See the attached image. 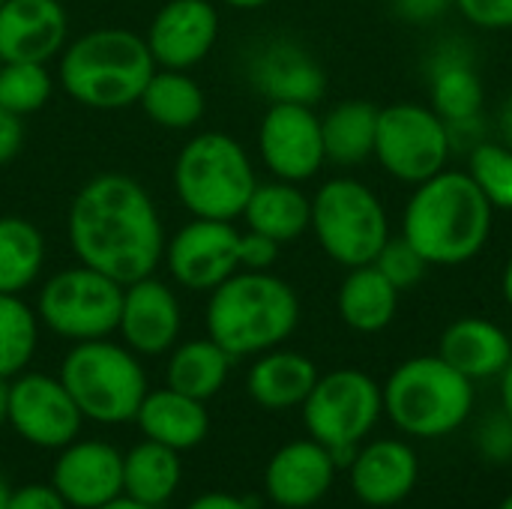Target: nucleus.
<instances>
[{"mask_svg": "<svg viewBox=\"0 0 512 509\" xmlns=\"http://www.w3.org/2000/svg\"><path fill=\"white\" fill-rule=\"evenodd\" d=\"M78 264L132 285L153 276L165 258V228L150 192L129 174L105 171L87 180L66 216Z\"/></svg>", "mask_w": 512, "mask_h": 509, "instance_id": "obj_1", "label": "nucleus"}, {"mask_svg": "<svg viewBox=\"0 0 512 509\" xmlns=\"http://www.w3.org/2000/svg\"><path fill=\"white\" fill-rule=\"evenodd\" d=\"M495 228V207L468 177L444 168L414 186L402 210V237L429 267H459L474 261Z\"/></svg>", "mask_w": 512, "mask_h": 509, "instance_id": "obj_2", "label": "nucleus"}, {"mask_svg": "<svg viewBox=\"0 0 512 509\" xmlns=\"http://www.w3.org/2000/svg\"><path fill=\"white\" fill-rule=\"evenodd\" d=\"M207 336L234 360L279 348L300 324L297 291L270 270H237L207 300Z\"/></svg>", "mask_w": 512, "mask_h": 509, "instance_id": "obj_3", "label": "nucleus"}, {"mask_svg": "<svg viewBox=\"0 0 512 509\" xmlns=\"http://www.w3.org/2000/svg\"><path fill=\"white\" fill-rule=\"evenodd\" d=\"M156 60L147 39L126 27H96L60 51V87L84 108L117 111L141 99Z\"/></svg>", "mask_w": 512, "mask_h": 509, "instance_id": "obj_4", "label": "nucleus"}, {"mask_svg": "<svg viewBox=\"0 0 512 509\" xmlns=\"http://www.w3.org/2000/svg\"><path fill=\"white\" fill-rule=\"evenodd\" d=\"M384 417L420 441H438L459 432L474 411V381L456 372L438 354L399 363L381 384Z\"/></svg>", "mask_w": 512, "mask_h": 509, "instance_id": "obj_5", "label": "nucleus"}, {"mask_svg": "<svg viewBox=\"0 0 512 509\" xmlns=\"http://www.w3.org/2000/svg\"><path fill=\"white\" fill-rule=\"evenodd\" d=\"M255 186L249 153L225 132H201L177 153L174 192L195 219H240Z\"/></svg>", "mask_w": 512, "mask_h": 509, "instance_id": "obj_6", "label": "nucleus"}, {"mask_svg": "<svg viewBox=\"0 0 512 509\" xmlns=\"http://www.w3.org/2000/svg\"><path fill=\"white\" fill-rule=\"evenodd\" d=\"M60 381L87 420L114 426L135 420L147 390L144 366L135 351L108 339L75 342L63 357Z\"/></svg>", "mask_w": 512, "mask_h": 509, "instance_id": "obj_7", "label": "nucleus"}, {"mask_svg": "<svg viewBox=\"0 0 512 509\" xmlns=\"http://www.w3.org/2000/svg\"><path fill=\"white\" fill-rule=\"evenodd\" d=\"M312 234L339 267H366L393 237L384 201L357 177H333L312 195Z\"/></svg>", "mask_w": 512, "mask_h": 509, "instance_id": "obj_8", "label": "nucleus"}, {"mask_svg": "<svg viewBox=\"0 0 512 509\" xmlns=\"http://www.w3.org/2000/svg\"><path fill=\"white\" fill-rule=\"evenodd\" d=\"M300 408L309 438L324 444L336 462L345 465L384 417V393L372 375L360 369H336L318 375Z\"/></svg>", "mask_w": 512, "mask_h": 509, "instance_id": "obj_9", "label": "nucleus"}, {"mask_svg": "<svg viewBox=\"0 0 512 509\" xmlns=\"http://www.w3.org/2000/svg\"><path fill=\"white\" fill-rule=\"evenodd\" d=\"M123 285L93 267H66L54 273L36 300L39 321L69 342L108 339L117 333Z\"/></svg>", "mask_w": 512, "mask_h": 509, "instance_id": "obj_10", "label": "nucleus"}, {"mask_svg": "<svg viewBox=\"0 0 512 509\" xmlns=\"http://www.w3.org/2000/svg\"><path fill=\"white\" fill-rule=\"evenodd\" d=\"M453 141L447 123L432 105L393 102L378 111L372 159L399 183L417 186L441 174L450 162Z\"/></svg>", "mask_w": 512, "mask_h": 509, "instance_id": "obj_11", "label": "nucleus"}, {"mask_svg": "<svg viewBox=\"0 0 512 509\" xmlns=\"http://www.w3.org/2000/svg\"><path fill=\"white\" fill-rule=\"evenodd\" d=\"M84 414L60 378L42 372L15 375L6 393V423L33 447L63 450L81 432Z\"/></svg>", "mask_w": 512, "mask_h": 509, "instance_id": "obj_12", "label": "nucleus"}, {"mask_svg": "<svg viewBox=\"0 0 512 509\" xmlns=\"http://www.w3.org/2000/svg\"><path fill=\"white\" fill-rule=\"evenodd\" d=\"M258 150L276 180H312L327 162L321 117L315 114V105L273 102L258 126Z\"/></svg>", "mask_w": 512, "mask_h": 509, "instance_id": "obj_13", "label": "nucleus"}, {"mask_svg": "<svg viewBox=\"0 0 512 509\" xmlns=\"http://www.w3.org/2000/svg\"><path fill=\"white\" fill-rule=\"evenodd\" d=\"M240 237L234 222L192 219L165 243V264L177 285L213 291L240 270Z\"/></svg>", "mask_w": 512, "mask_h": 509, "instance_id": "obj_14", "label": "nucleus"}, {"mask_svg": "<svg viewBox=\"0 0 512 509\" xmlns=\"http://www.w3.org/2000/svg\"><path fill=\"white\" fill-rule=\"evenodd\" d=\"M147 48L159 69L198 66L219 39V12L210 0H168L147 27Z\"/></svg>", "mask_w": 512, "mask_h": 509, "instance_id": "obj_15", "label": "nucleus"}, {"mask_svg": "<svg viewBox=\"0 0 512 509\" xmlns=\"http://www.w3.org/2000/svg\"><path fill=\"white\" fill-rule=\"evenodd\" d=\"M351 489L360 504L387 509L402 504L420 483V456L408 441H363L348 462Z\"/></svg>", "mask_w": 512, "mask_h": 509, "instance_id": "obj_16", "label": "nucleus"}, {"mask_svg": "<svg viewBox=\"0 0 512 509\" xmlns=\"http://www.w3.org/2000/svg\"><path fill=\"white\" fill-rule=\"evenodd\" d=\"M336 471H339L336 456L315 438H303L273 453L264 471V489L276 507H315L333 489Z\"/></svg>", "mask_w": 512, "mask_h": 509, "instance_id": "obj_17", "label": "nucleus"}, {"mask_svg": "<svg viewBox=\"0 0 512 509\" xmlns=\"http://www.w3.org/2000/svg\"><path fill=\"white\" fill-rule=\"evenodd\" d=\"M180 303L174 291L156 276H144L132 285H123L120 306V336L129 351L141 357H159L174 348L180 336Z\"/></svg>", "mask_w": 512, "mask_h": 509, "instance_id": "obj_18", "label": "nucleus"}, {"mask_svg": "<svg viewBox=\"0 0 512 509\" xmlns=\"http://www.w3.org/2000/svg\"><path fill=\"white\" fill-rule=\"evenodd\" d=\"M69 39V15L60 0L0 3V63H48Z\"/></svg>", "mask_w": 512, "mask_h": 509, "instance_id": "obj_19", "label": "nucleus"}, {"mask_svg": "<svg viewBox=\"0 0 512 509\" xmlns=\"http://www.w3.org/2000/svg\"><path fill=\"white\" fill-rule=\"evenodd\" d=\"M249 81L270 105L273 102L318 105L327 93L324 66L294 39L267 42L252 57Z\"/></svg>", "mask_w": 512, "mask_h": 509, "instance_id": "obj_20", "label": "nucleus"}, {"mask_svg": "<svg viewBox=\"0 0 512 509\" xmlns=\"http://www.w3.org/2000/svg\"><path fill=\"white\" fill-rule=\"evenodd\" d=\"M51 486L75 509H99L123 492V456L105 441L63 447Z\"/></svg>", "mask_w": 512, "mask_h": 509, "instance_id": "obj_21", "label": "nucleus"}, {"mask_svg": "<svg viewBox=\"0 0 512 509\" xmlns=\"http://www.w3.org/2000/svg\"><path fill=\"white\" fill-rule=\"evenodd\" d=\"M429 99V105L447 126L483 117L486 87L468 42L447 39L444 45H438L429 63Z\"/></svg>", "mask_w": 512, "mask_h": 509, "instance_id": "obj_22", "label": "nucleus"}, {"mask_svg": "<svg viewBox=\"0 0 512 509\" xmlns=\"http://www.w3.org/2000/svg\"><path fill=\"white\" fill-rule=\"evenodd\" d=\"M438 357L477 384V381L504 375V369L512 360V339L501 324L468 315V318L453 321L441 333Z\"/></svg>", "mask_w": 512, "mask_h": 509, "instance_id": "obj_23", "label": "nucleus"}, {"mask_svg": "<svg viewBox=\"0 0 512 509\" xmlns=\"http://www.w3.org/2000/svg\"><path fill=\"white\" fill-rule=\"evenodd\" d=\"M135 423L147 441H156L177 453L195 450L210 432V417L204 402L183 396L171 387L147 393L135 414Z\"/></svg>", "mask_w": 512, "mask_h": 509, "instance_id": "obj_24", "label": "nucleus"}, {"mask_svg": "<svg viewBox=\"0 0 512 509\" xmlns=\"http://www.w3.org/2000/svg\"><path fill=\"white\" fill-rule=\"evenodd\" d=\"M318 375V366L306 354L273 348L258 354V360L252 363L246 390L255 405L267 411H288L300 408L309 399Z\"/></svg>", "mask_w": 512, "mask_h": 509, "instance_id": "obj_25", "label": "nucleus"}, {"mask_svg": "<svg viewBox=\"0 0 512 509\" xmlns=\"http://www.w3.org/2000/svg\"><path fill=\"white\" fill-rule=\"evenodd\" d=\"M246 228L270 237L285 246L300 240L312 225V198L300 189V183L270 180L258 183L243 207Z\"/></svg>", "mask_w": 512, "mask_h": 509, "instance_id": "obj_26", "label": "nucleus"}, {"mask_svg": "<svg viewBox=\"0 0 512 509\" xmlns=\"http://www.w3.org/2000/svg\"><path fill=\"white\" fill-rule=\"evenodd\" d=\"M399 288L375 267H351L336 294V312L354 333H381L399 312Z\"/></svg>", "mask_w": 512, "mask_h": 509, "instance_id": "obj_27", "label": "nucleus"}, {"mask_svg": "<svg viewBox=\"0 0 512 509\" xmlns=\"http://www.w3.org/2000/svg\"><path fill=\"white\" fill-rule=\"evenodd\" d=\"M378 111L381 108L366 99H345V102L333 105L321 117L327 162L351 168V165H363L366 159H372Z\"/></svg>", "mask_w": 512, "mask_h": 509, "instance_id": "obj_28", "label": "nucleus"}, {"mask_svg": "<svg viewBox=\"0 0 512 509\" xmlns=\"http://www.w3.org/2000/svg\"><path fill=\"white\" fill-rule=\"evenodd\" d=\"M138 105L156 126L183 132V129H192L204 117V90L183 69L156 66Z\"/></svg>", "mask_w": 512, "mask_h": 509, "instance_id": "obj_29", "label": "nucleus"}, {"mask_svg": "<svg viewBox=\"0 0 512 509\" xmlns=\"http://www.w3.org/2000/svg\"><path fill=\"white\" fill-rule=\"evenodd\" d=\"M231 360L234 357L222 345H216L210 336L189 339L180 348H174V354L168 360V375H165L168 387L183 396H192L198 402H207L225 387Z\"/></svg>", "mask_w": 512, "mask_h": 509, "instance_id": "obj_30", "label": "nucleus"}, {"mask_svg": "<svg viewBox=\"0 0 512 509\" xmlns=\"http://www.w3.org/2000/svg\"><path fill=\"white\" fill-rule=\"evenodd\" d=\"M180 486V453L144 441L123 456V492L147 507H162Z\"/></svg>", "mask_w": 512, "mask_h": 509, "instance_id": "obj_31", "label": "nucleus"}, {"mask_svg": "<svg viewBox=\"0 0 512 509\" xmlns=\"http://www.w3.org/2000/svg\"><path fill=\"white\" fill-rule=\"evenodd\" d=\"M45 267V237L24 216H0V294H21Z\"/></svg>", "mask_w": 512, "mask_h": 509, "instance_id": "obj_32", "label": "nucleus"}, {"mask_svg": "<svg viewBox=\"0 0 512 509\" xmlns=\"http://www.w3.org/2000/svg\"><path fill=\"white\" fill-rule=\"evenodd\" d=\"M39 342V315L21 294H0V378L9 381L27 369Z\"/></svg>", "mask_w": 512, "mask_h": 509, "instance_id": "obj_33", "label": "nucleus"}, {"mask_svg": "<svg viewBox=\"0 0 512 509\" xmlns=\"http://www.w3.org/2000/svg\"><path fill=\"white\" fill-rule=\"evenodd\" d=\"M54 90V78L48 63H0V105L18 117L36 114L48 105Z\"/></svg>", "mask_w": 512, "mask_h": 509, "instance_id": "obj_34", "label": "nucleus"}, {"mask_svg": "<svg viewBox=\"0 0 512 509\" xmlns=\"http://www.w3.org/2000/svg\"><path fill=\"white\" fill-rule=\"evenodd\" d=\"M468 177L495 210H512V147L504 141H480L468 150Z\"/></svg>", "mask_w": 512, "mask_h": 509, "instance_id": "obj_35", "label": "nucleus"}, {"mask_svg": "<svg viewBox=\"0 0 512 509\" xmlns=\"http://www.w3.org/2000/svg\"><path fill=\"white\" fill-rule=\"evenodd\" d=\"M372 264H375L399 291H411V288L420 285V282L426 279V273H429L426 258H423L402 234H399V237H390Z\"/></svg>", "mask_w": 512, "mask_h": 509, "instance_id": "obj_36", "label": "nucleus"}, {"mask_svg": "<svg viewBox=\"0 0 512 509\" xmlns=\"http://www.w3.org/2000/svg\"><path fill=\"white\" fill-rule=\"evenodd\" d=\"M477 453L483 462L489 465H507L512 462V423L504 411H495L489 417H483V423L477 426Z\"/></svg>", "mask_w": 512, "mask_h": 509, "instance_id": "obj_37", "label": "nucleus"}, {"mask_svg": "<svg viewBox=\"0 0 512 509\" xmlns=\"http://www.w3.org/2000/svg\"><path fill=\"white\" fill-rule=\"evenodd\" d=\"M459 15L480 30H512V0H456Z\"/></svg>", "mask_w": 512, "mask_h": 509, "instance_id": "obj_38", "label": "nucleus"}, {"mask_svg": "<svg viewBox=\"0 0 512 509\" xmlns=\"http://www.w3.org/2000/svg\"><path fill=\"white\" fill-rule=\"evenodd\" d=\"M279 258V243L264 234L243 231L240 237V270H270Z\"/></svg>", "mask_w": 512, "mask_h": 509, "instance_id": "obj_39", "label": "nucleus"}, {"mask_svg": "<svg viewBox=\"0 0 512 509\" xmlns=\"http://www.w3.org/2000/svg\"><path fill=\"white\" fill-rule=\"evenodd\" d=\"M6 509H69V504L60 498V492L54 486L30 483V486H21L9 495V507Z\"/></svg>", "mask_w": 512, "mask_h": 509, "instance_id": "obj_40", "label": "nucleus"}, {"mask_svg": "<svg viewBox=\"0 0 512 509\" xmlns=\"http://www.w3.org/2000/svg\"><path fill=\"white\" fill-rule=\"evenodd\" d=\"M396 15L408 24H432L450 9H456V0H390Z\"/></svg>", "mask_w": 512, "mask_h": 509, "instance_id": "obj_41", "label": "nucleus"}, {"mask_svg": "<svg viewBox=\"0 0 512 509\" xmlns=\"http://www.w3.org/2000/svg\"><path fill=\"white\" fill-rule=\"evenodd\" d=\"M24 147V117L0 105V165L12 162Z\"/></svg>", "mask_w": 512, "mask_h": 509, "instance_id": "obj_42", "label": "nucleus"}, {"mask_svg": "<svg viewBox=\"0 0 512 509\" xmlns=\"http://www.w3.org/2000/svg\"><path fill=\"white\" fill-rule=\"evenodd\" d=\"M186 509H252V504L243 498H234L228 492H207V495L195 498Z\"/></svg>", "mask_w": 512, "mask_h": 509, "instance_id": "obj_43", "label": "nucleus"}, {"mask_svg": "<svg viewBox=\"0 0 512 509\" xmlns=\"http://www.w3.org/2000/svg\"><path fill=\"white\" fill-rule=\"evenodd\" d=\"M498 135H501V141L507 147H512V90L510 96L504 99L501 111H498Z\"/></svg>", "mask_w": 512, "mask_h": 509, "instance_id": "obj_44", "label": "nucleus"}, {"mask_svg": "<svg viewBox=\"0 0 512 509\" xmlns=\"http://www.w3.org/2000/svg\"><path fill=\"white\" fill-rule=\"evenodd\" d=\"M498 381H501V411L510 417V423H512V360Z\"/></svg>", "mask_w": 512, "mask_h": 509, "instance_id": "obj_45", "label": "nucleus"}, {"mask_svg": "<svg viewBox=\"0 0 512 509\" xmlns=\"http://www.w3.org/2000/svg\"><path fill=\"white\" fill-rule=\"evenodd\" d=\"M501 294H504V303L512 309V255L504 264V273H501Z\"/></svg>", "mask_w": 512, "mask_h": 509, "instance_id": "obj_46", "label": "nucleus"}, {"mask_svg": "<svg viewBox=\"0 0 512 509\" xmlns=\"http://www.w3.org/2000/svg\"><path fill=\"white\" fill-rule=\"evenodd\" d=\"M99 509H153V507H147V504H141V501H132V498H126V495H120V498L108 501L105 507H99Z\"/></svg>", "mask_w": 512, "mask_h": 509, "instance_id": "obj_47", "label": "nucleus"}, {"mask_svg": "<svg viewBox=\"0 0 512 509\" xmlns=\"http://www.w3.org/2000/svg\"><path fill=\"white\" fill-rule=\"evenodd\" d=\"M222 3H228V6H234V9H261V6H267L270 0H222Z\"/></svg>", "mask_w": 512, "mask_h": 509, "instance_id": "obj_48", "label": "nucleus"}, {"mask_svg": "<svg viewBox=\"0 0 512 509\" xmlns=\"http://www.w3.org/2000/svg\"><path fill=\"white\" fill-rule=\"evenodd\" d=\"M6 393H9V384L0 378V423H6Z\"/></svg>", "mask_w": 512, "mask_h": 509, "instance_id": "obj_49", "label": "nucleus"}, {"mask_svg": "<svg viewBox=\"0 0 512 509\" xmlns=\"http://www.w3.org/2000/svg\"><path fill=\"white\" fill-rule=\"evenodd\" d=\"M9 495H12V489L0 480V509H6L9 507Z\"/></svg>", "mask_w": 512, "mask_h": 509, "instance_id": "obj_50", "label": "nucleus"}, {"mask_svg": "<svg viewBox=\"0 0 512 509\" xmlns=\"http://www.w3.org/2000/svg\"><path fill=\"white\" fill-rule=\"evenodd\" d=\"M498 509H512V492L507 495V498H504V501H501V507Z\"/></svg>", "mask_w": 512, "mask_h": 509, "instance_id": "obj_51", "label": "nucleus"}, {"mask_svg": "<svg viewBox=\"0 0 512 509\" xmlns=\"http://www.w3.org/2000/svg\"><path fill=\"white\" fill-rule=\"evenodd\" d=\"M0 3H3V0H0Z\"/></svg>", "mask_w": 512, "mask_h": 509, "instance_id": "obj_52", "label": "nucleus"}]
</instances>
